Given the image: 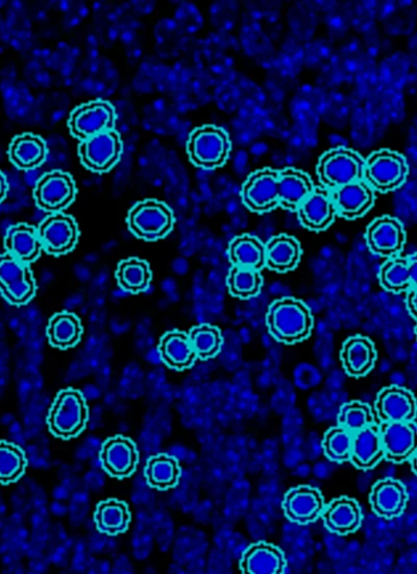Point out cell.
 I'll return each instance as SVG.
<instances>
[{
	"mask_svg": "<svg viewBox=\"0 0 417 574\" xmlns=\"http://www.w3.org/2000/svg\"><path fill=\"white\" fill-rule=\"evenodd\" d=\"M310 308L302 300L286 297L269 306L266 326L272 337L280 343L293 345L307 340L313 329Z\"/></svg>",
	"mask_w": 417,
	"mask_h": 574,
	"instance_id": "cell-1",
	"label": "cell"
},
{
	"mask_svg": "<svg viewBox=\"0 0 417 574\" xmlns=\"http://www.w3.org/2000/svg\"><path fill=\"white\" fill-rule=\"evenodd\" d=\"M90 410L83 393L77 389L61 390L49 409L46 424L51 434L62 440L79 437L87 427Z\"/></svg>",
	"mask_w": 417,
	"mask_h": 574,
	"instance_id": "cell-2",
	"label": "cell"
},
{
	"mask_svg": "<svg viewBox=\"0 0 417 574\" xmlns=\"http://www.w3.org/2000/svg\"><path fill=\"white\" fill-rule=\"evenodd\" d=\"M187 153L192 164L200 169H218L227 163L231 153L229 134L214 125L195 128L188 138Z\"/></svg>",
	"mask_w": 417,
	"mask_h": 574,
	"instance_id": "cell-3",
	"label": "cell"
},
{
	"mask_svg": "<svg viewBox=\"0 0 417 574\" xmlns=\"http://www.w3.org/2000/svg\"><path fill=\"white\" fill-rule=\"evenodd\" d=\"M129 230L146 242H156L173 231L175 214L170 207L159 200L149 199L136 203L129 211Z\"/></svg>",
	"mask_w": 417,
	"mask_h": 574,
	"instance_id": "cell-4",
	"label": "cell"
},
{
	"mask_svg": "<svg viewBox=\"0 0 417 574\" xmlns=\"http://www.w3.org/2000/svg\"><path fill=\"white\" fill-rule=\"evenodd\" d=\"M365 160L356 151L335 148L318 160L316 173L326 189L332 191L343 185L362 180Z\"/></svg>",
	"mask_w": 417,
	"mask_h": 574,
	"instance_id": "cell-5",
	"label": "cell"
},
{
	"mask_svg": "<svg viewBox=\"0 0 417 574\" xmlns=\"http://www.w3.org/2000/svg\"><path fill=\"white\" fill-rule=\"evenodd\" d=\"M409 174L405 157L388 149L372 153L365 160L363 180L380 193L400 188Z\"/></svg>",
	"mask_w": 417,
	"mask_h": 574,
	"instance_id": "cell-6",
	"label": "cell"
},
{
	"mask_svg": "<svg viewBox=\"0 0 417 574\" xmlns=\"http://www.w3.org/2000/svg\"><path fill=\"white\" fill-rule=\"evenodd\" d=\"M37 293V283L29 265L6 252L0 254V294L12 305H27Z\"/></svg>",
	"mask_w": 417,
	"mask_h": 574,
	"instance_id": "cell-7",
	"label": "cell"
},
{
	"mask_svg": "<svg viewBox=\"0 0 417 574\" xmlns=\"http://www.w3.org/2000/svg\"><path fill=\"white\" fill-rule=\"evenodd\" d=\"M117 113L107 101L95 100L73 109L68 119L70 134L84 141L94 135L115 130Z\"/></svg>",
	"mask_w": 417,
	"mask_h": 574,
	"instance_id": "cell-8",
	"label": "cell"
},
{
	"mask_svg": "<svg viewBox=\"0 0 417 574\" xmlns=\"http://www.w3.org/2000/svg\"><path fill=\"white\" fill-rule=\"evenodd\" d=\"M82 164L92 173L110 172L124 153V143L116 130L94 135L79 145Z\"/></svg>",
	"mask_w": 417,
	"mask_h": 574,
	"instance_id": "cell-9",
	"label": "cell"
},
{
	"mask_svg": "<svg viewBox=\"0 0 417 574\" xmlns=\"http://www.w3.org/2000/svg\"><path fill=\"white\" fill-rule=\"evenodd\" d=\"M37 206L48 213L63 212L78 195L75 179L61 170L44 174L36 183L33 191Z\"/></svg>",
	"mask_w": 417,
	"mask_h": 574,
	"instance_id": "cell-10",
	"label": "cell"
},
{
	"mask_svg": "<svg viewBox=\"0 0 417 574\" xmlns=\"http://www.w3.org/2000/svg\"><path fill=\"white\" fill-rule=\"evenodd\" d=\"M37 231L43 250L49 255H66L79 243V225L75 218L64 212L49 214Z\"/></svg>",
	"mask_w": 417,
	"mask_h": 574,
	"instance_id": "cell-11",
	"label": "cell"
},
{
	"mask_svg": "<svg viewBox=\"0 0 417 574\" xmlns=\"http://www.w3.org/2000/svg\"><path fill=\"white\" fill-rule=\"evenodd\" d=\"M100 461L103 469L117 480L132 476L137 470L140 454L136 443L129 437L114 436L102 445Z\"/></svg>",
	"mask_w": 417,
	"mask_h": 574,
	"instance_id": "cell-12",
	"label": "cell"
},
{
	"mask_svg": "<svg viewBox=\"0 0 417 574\" xmlns=\"http://www.w3.org/2000/svg\"><path fill=\"white\" fill-rule=\"evenodd\" d=\"M278 179L279 171L269 167L251 174L241 190L244 205L256 213H266L277 208Z\"/></svg>",
	"mask_w": 417,
	"mask_h": 574,
	"instance_id": "cell-13",
	"label": "cell"
},
{
	"mask_svg": "<svg viewBox=\"0 0 417 574\" xmlns=\"http://www.w3.org/2000/svg\"><path fill=\"white\" fill-rule=\"evenodd\" d=\"M384 459L394 464L407 462L417 451V427L412 422L379 424Z\"/></svg>",
	"mask_w": 417,
	"mask_h": 574,
	"instance_id": "cell-14",
	"label": "cell"
},
{
	"mask_svg": "<svg viewBox=\"0 0 417 574\" xmlns=\"http://www.w3.org/2000/svg\"><path fill=\"white\" fill-rule=\"evenodd\" d=\"M365 239L367 247L374 254L392 258L399 256L404 250L406 232L401 221L383 215L366 228Z\"/></svg>",
	"mask_w": 417,
	"mask_h": 574,
	"instance_id": "cell-15",
	"label": "cell"
},
{
	"mask_svg": "<svg viewBox=\"0 0 417 574\" xmlns=\"http://www.w3.org/2000/svg\"><path fill=\"white\" fill-rule=\"evenodd\" d=\"M322 492L311 486L291 488L285 495L283 510L286 518L293 523L305 525L316 521L325 509Z\"/></svg>",
	"mask_w": 417,
	"mask_h": 574,
	"instance_id": "cell-16",
	"label": "cell"
},
{
	"mask_svg": "<svg viewBox=\"0 0 417 574\" xmlns=\"http://www.w3.org/2000/svg\"><path fill=\"white\" fill-rule=\"evenodd\" d=\"M376 421L412 422L416 418V400L413 393L399 386L383 388L375 402Z\"/></svg>",
	"mask_w": 417,
	"mask_h": 574,
	"instance_id": "cell-17",
	"label": "cell"
},
{
	"mask_svg": "<svg viewBox=\"0 0 417 574\" xmlns=\"http://www.w3.org/2000/svg\"><path fill=\"white\" fill-rule=\"evenodd\" d=\"M336 212L346 220L362 218L375 204V190L363 179L331 191Z\"/></svg>",
	"mask_w": 417,
	"mask_h": 574,
	"instance_id": "cell-18",
	"label": "cell"
},
{
	"mask_svg": "<svg viewBox=\"0 0 417 574\" xmlns=\"http://www.w3.org/2000/svg\"><path fill=\"white\" fill-rule=\"evenodd\" d=\"M297 211L301 224L311 231L328 229L337 215L331 191L325 187H314Z\"/></svg>",
	"mask_w": 417,
	"mask_h": 574,
	"instance_id": "cell-19",
	"label": "cell"
},
{
	"mask_svg": "<svg viewBox=\"0 0 417 574\" xmlns=\"http://www.w3.org/2000/svg\"><path fill=\"white\" fill-rule=\"evenodd\" d=\"M287 561L282 550L271 543L258 542L244 550L240 570L244 574H283Z\"/></svg>",
	"mask_w": 417,
	"mask_h": 574,
	"instance_id": "cell-20",
	"label": "cell"
},
{
	"mask_svg": "<svg viewBox=\"0 0 417 574\" xmlns=\"http://www.w3.org/2000/svg\"><path fill=\"white\" fill-rule=\"evenodd\" d=\"M329 532L347 536L356 533L362 525L363 515L358 502L348 496L333 499L322 516Z\"/></svg>",
	"mask_w": 417,
	"mask_h": 574,
	"instance_id": "cell-21",
	"label": "cell"
},
{
	"mask_svg": "<svg viewBox=\"0 0 417 574\" xmlns=\"http://www.w3.org/2000/svg\"><path fill=\"white\" fill-rule=\"evenodd\" d=\"M377 358L378 353L373 341L359 334L343 343L340 351L343 369L355 378L369 374L375 368Z\"/></svg>",
	"mask_w": 417,
	"mask_h": 574,
	"instance_id": "cell-22",
	"label": "cell"
},
{
	"mask_svg": "<svg viewBox=\"0 0 417 574\" xmlns=\"http://www.w3.org/2000/svg\"><path fill=\"white\" fill-rule=\"evenodd\" d=\"M408 499L406 487L394 478H384L378 481L370 493L374 513L386 519L401 516L406 509Z\"/></svg>",
	"mask_w": 417,
	"mask_h": 574,
	"instance_id": "cell-23",
	"label": "cell"
},
{
	"mask_svg": "<svg viewBox=\"0 0 417 574\" xmlns=\"http://www.w3.org/2000/svg\"><path fill=\"white\" fill-rule=\"evenodd\" d=\"M417 260L415 255L389 258L380 268L379 280L384 290L399 294L416 287Z\"/></svg>",
	"mask_w": 417,
	"mask_h": 574,
	"instance_id": "cell-24",
	"label": "cell"
},
{
	"mask_svg": "<svg viewBox=\"0 0 417 574\" xmlns=\"http://www.w3.org/2000/svg\"><path fill=\"white\" fill-rule=\"evenodd\" d=\"M383 459L384 450L379 424L367 426L353 435L350 461L357 469H373Z\"/></svg>",
	"mask_w": 417,
	"mask_h": 574,
	"instance_id": "cell-25",
	"label": "cell"
},
{
	"mask_svg": "<svg viewBox=\"0 0 417 574\" xmlns=\"http://www.w3.org/2000/svg\"><path fill=\"white\" fill-rule=\"evenodd\" d=\"M302 246L296 237L288 234L274 236L265 245V267L278 273L297 269L302 259Z\"/></svg>",
	"mask_w": 417,
	"mask_h": 574,
	"instance_id": "cell-26",
	"label": "cell"
},
{
	"mask_svg": "<svg viewBox=\"0 0 417 574\" xmlns=\"http://www.w3.org/2000/svg\"><path fill=\"white\" fill-rule=\"evenodd\" d=\"M132 513L126 501L109 498L98 502L94 523L98 532L114 537L128 532Z\"/></svg>",
	"mask_w": 417,
	"mask_h": 574,
	"instance_id": "cell-27",
	"label": "cell"
},
{
	"mask_svg": "<svg viewBox=\"0 0 417 574\" xmlns=\"http://www.w3.org/2000/svg\"><path fill=\"white\" fill-rule=\"evenodd\" d=\"M158 351L161 361L170 369L184 371L198 360L190 344L188 334L181 330H171L163 334Z\"/></svg>",
	"mask_w": 417,
	"mask_h": 574,
	"instance_id": "cell-28",
	"label": "cell"
},
{
	"mask_svg": "<svg viewBox=\"0 0 417 574\" xmlns=\"http://www.w3.org/2000/svg\"><path fill=\"white\" fill-rule=\"evenodd\" d=\"M10 161L21 171H32L41 166L48 154L45 140L33 133L16 135L9 146Z\"/></svg>",
	"mask_w": 417,
	"mask_h": 574,
	"instance_id": "cell-29",
	"label": "cell"
},
{
	"mask_svg": "<svg viewBox=\"0 0 417 574\" xmlns=\"http://www.w3.org/2000/svg\"><path fill=\"white\" fill-rule=\"evenodd\" d=\"M4 245L8 253L29 266L40 258L43 251L37 228L26 223L10 227Z\"/></svg>",
	"mask_w": 417,
	"mask_h": 574,
	"instance_id": "cell-30",
	"label": "cell"
},
{
	"mask_svg": "<svg viewBox=\"0 0 417 574\" xmlns=\"http://www.w3.org/2000/svg\"><path fill=\"white\" fill-rule=\"evenodd\" d=\"M314 184L304 171L287 167L279 171L278 200L279 206L297 211L303 201L312 193Z\"/></svg>",
	"mask_w": 417,
	"mask_h": 574,
	"instance_id": "cell-31",
	"label": "cell"
},
{
	"mask_svg": "<svg viewBox=\"0 0 417 574\" xmlns=\"http://www.w3.org/2000/svg\"><path fill=\"white\" fill-rule=\"evenodd\" d=\"M83 332L81 319L70 312L55 314L46 329L49 345L61 350L76 347L82 340Z\"/></svg>",
	"mask_w": 417,
	"mask_h": 574,
	"instance_id": "cell-32",
	"label": "cell"
},
{
	"mask_svg": "<svg viewBox=\"0 0 417 574\" xmlns=\"http://www.w3.org/2000/svg\"><path fill=\"white\" fill-rule=\"evenodd\" d=\"M145 480L152 489L165 491L179 485L182 470L179 461L166 453H159L147 461Z\"/></svg>",
	"mask_w": 417,
	"mask_h": 574,
	"instance_id": "cell-33",
	"label": "cell"
},
{
	"mask_svg": "<svg viewBox=\"0 0 417 574\" xmlns=\"http://www.w3.org/2000/svg\"><path fill=\"white\" fill-rule=\"evenodd\" d=\"M229 259L233 267L261 271L265 267V245L256 236H236L229 245Z\"/></svg>",
	"mask_w": 417,
	"mask_h": 574,
	"instance_id": "cell-34",
	"label": "cell"
},
{
	"mask_svg": "<svg viewBox=\"0 0 417 574\" xmlns=\"http://www.w3.org/2000/svg\"><path fill=\"white\" fill-rule=\"evenodd\" d=\"M115 277L120 289L128 293L139 294L149 289L153 273L149 262L132 257L118 263Z\"/></svg>",
	"mask_w": 417,
	"mask_h": 574,
	"instance_id": "cell-35",
	"label": "cell"
},
{
	"mask_svg": "<svg viewBox=\"0 0 417 574\" xmlns=\"http://www.w3.org/2000/svg\"><path fill=\"white\" fill-rule=\"evenodd\" d=\"M27 454L17 444L0 441V485L8 486L20 480L28 468Z\"/></svg>",
	"mask_w": 417,
	"mask_h": 574,
	"instance_id": "cell-36",
	"label": "cell"
},
{
	"mask_svg": "<svg viewBox=\"0 0 417 574\" xmlns=\"http://www.w3.org/2000/svg\"><path fill=\"white\" fill-rule=\"evenodd\" d=\"M187 334L198 360H210L222 350L224 339L222 331L216 326L209 324L194 326Z\"/></svg>",
	"mask_w": 417,
	"mask_h": 574,
	"instance_id": "cell-37",
	"label": "cell"
},
{
	"mask_svg": "<svg viewBox=\"0 0 417 574\" xmlns=\"http://www.w3.org/2000/svg\"><path fill=\"white\" fill-rule=\"evenodd\" d=\"M229 292L233 297L251 299L258 296L263 285L260 271L232 267L227 279Z\"/></svg>",
	"mask_w": 417,
	"mask_h": 574,
	"instance_id": "cell-38",
	"label": "cell"
},
{
	"mask_svg": "<svg viewBox=\"0 0 417 574\" xmlns=\"http://www.w3.org/2000/svg\"><path fill=\"white\" fill-rule=\"evenodd\" d=\"M338 425L356 434L359 430L377 423L376 416L367 403L351 401L341 406L337 417Z\"/></svg>",
	"mask_w": 417,
	"mask_h": 574,
	"instance_id": "cell-39",
	"label": "cell"
},
{
	"mask_svg": "<svg viewBox=\"0 0 417 574\" xmlns=\"http://www.w3.org/2000/svg\"><path fill=\"white\" fill-rule=\"evenodd\" d=\"M353 434L349 430L335 426L327 430L323 440L325 456L332 462H350Z\"/></svg>",
	"mask_w": 417,
	"mask_h": 574,
	"instance_id": "cell-40",
	"label": "cell"
},
{
	"mask_svg": "<svg viewBox=\"0 0 417 574\" xmlns=\"http://www.w3.org/2000/svg\"><path fill=\"white\" fill-rule=\"evenodd\" d=\"M406 306L409 315L414 321H416V287H413V289L407 291Z\"/></svg>",
	"mask_w": 417,
	"mask_h": 574,
	"instance_id": "cell-41",
	"label": "cell"
},
{
	"mask_svg": "<svg viewBox=\"0 0 417 574\" xmlns=\"http://www.w3.org/2000/svg\"><path fill=\"white\" fill-rule=\"evenodd\" d=\"M9 191V183L5 174L0 171V204L7 198Z\"/></svg>",
	"mask_w": 417,
	"mask_h": 574,
	"instance_id": "cell-42",
	"label": "cell"
},
{
	"mask_svg": "<svg viewBox=\"0 0 417 574\" xmlns=\"http://www.w3.org/2000/svg\"><path fill=\"white\" fill-rule=\"evenodd\" d=\"M411 465V470L414 474H416V453L408 460Z\"/></svg>",
	"mask_w": 417,
	"mask_h": 574,
	"instance_id": "cell-43",
	"label": "cell"
}]
</instances>
